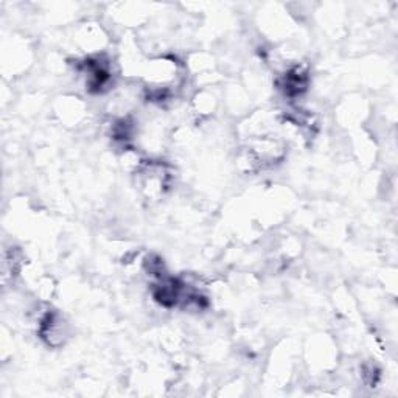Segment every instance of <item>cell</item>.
<instances>
[{
	"mask_svg": "<svg viewBox=\"0 0 398 398\" xmlns=\"http://www.w3.org/2000/svg\"><path fill=\"white\" fill-rule=\"evenodd\" d=\"M64 327L66 324L61 316L56 315V313H48L41 323V335L50 345H59L63 344L66 336Z\"/></svg>",
	"mask_w": 398,
	"mask_h": 398,
	"instance_id": "cell-1",
	"label": "cell"
}]
</instances>
